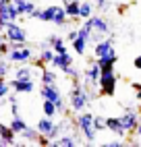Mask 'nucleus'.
<instances>
[{"instance_id":"36","label":"nucleus","mask_w":141,"mask_h":147,"mask_svg":"<svg viewBox=\"0 0 141 147\" xmlns=\"http://www.w3.org/2000/svg\"><path fill=\"white\" fill-rule=\"evenodd\" d=\"M94 6L98 8V11H106V8L110 6V0H98V2H96Z\"/></svg>"},{"instance_id":"23","label":"nucleus","mask_w":141,"mask_h":147,"mask_svg":"<svg viewBox=\"0 0 141 147\" xmlns=\"http://www.w3.org/2000/svg\"><path fill=\"white\" fill-rule=\"evenodd\" d=\"M73 50H75V54H79V56H83L85 54V50H87V40H83V37H75L73 40Z\"/></svg>"},{"instance_id":"32","label":"nucleus","mask_w":141,"mask_h":147,"mask_svg":"<svg viewBox=\"0 0 141 147\" xmlns=\"http://www.w3.org/2000/svg\"><path fill=\"white\" fill-rule=\"evenodd\" d=\"M8 93H11V83H6L4 79H0V100L8 97Z\"/></svg>"},{"instance_id":"21","label":"nucleus","mask_w":141,"mask_h":147,"mask_svg":"<svg viewBox=\"0 0 141 147\" xmlns=\"http://www.w3.org/2000/svg\"><path fill=\"white\" fill-rule=\"evenodd\" d=\"M54 50L52 48H42V52H39V56H37V60L42 62V64H52V60H54Z\"/></svg>"},{"instance_id":"25","label":"nucleus","mask_w":141,"mask_h":147,"mask_svg":"<svg viewBox=\"0 0 141 147\" xmlns=\"http://www.w3.org/2000/svg\"><path fill=\"white\" fill-rule=\"evenodd\" d=\"M79 4H81V2H68V4H62L68 19H79Z\"/></svg>"},{"instance_id":"15","label":"nucleus","mask_w":141,"mask_h":147,"mask_svg":"<svg viewBox=\"0 0 141 147\" xmlns=\"http://www.w3.org/2000/svg\"><path fill=\"white\" fill-rule=\"evenodd\" d=\"M54 118L52 116H44L42 120H37V126L35 129L39 131V135H46V137H50V133H52V129H54Z\"/></svg>"},{"instance_id":"2","label":"nucleus","mask_w":141,"mask_h":147,"mask_svg":"<svg viewBox=\"0 0 141 147\" xmlns=\"http://www.w3.org/2000/svg\"><path fill=\"white\" fill-rule=\"evenodd\" d=\"M89 93H87V87L79 83V79H75L73 83V89H70V95H68V106L70 110H73L75 114L79 112H85V108L89 106Z\"/></svg>"},{"instance_id":"8","label":"nucleus","mask_w":141,"mask_h":147,"mask_svg":"<svg viewBox=\"0 0 141 147\" xmlns=\"http://www.w3.org/2000/svg\"><path fill=\"white\" fill-rule=\"evenodd\" d=\"M100 75H102V66H100L98 60H96V62L89 64V68L83 73V77H85V85H87V87H96L98 81H100Z\"/></svg>"},{"instance_id":"28","label":"nucleus","mask_w":141,"mask_h":147,"mask_svg":"<svg viewBox=\"0 0 141 147\" xmlns=\"http://www.w3.org/2000/svg\"><path fill=\"white\" fill-rule=\"evenodd\" d=\"M64 131H66V122H64V120L56 122V124H54V129H52V133H50V139H58V137L62 135Z\"/></svg>"},{"instance_id":"20","label":"nucleus","mask_w":141,"mask_h":147,"mask_svg":"<svg viewBox=\"0 0 141 147\" xmlns=\"http://www.w3.org/2000/svg\"><path fill=\"white\" fill-rule=\"evenodd\" d=\"M8 126H11V129L15 131V135H21L23 131H25V126H27V122L21 118V116H13V120H11V124H8Z\"/></svg>"},{"instance_id":"47","label":"nucleus","mask_w":141,"mask_h":147,"mask_svg":"<svg viewBox=\"0 0 141 147\" xmlns=\"http://www.w3.org/2000/svg\"><path fill=\"white\" fill-rule=\"evenodd\" d=\"M0 60H2V52H0Z\"/></svg>"},{"instance_id":"9","label":"nucleus","mask_w":141,"mask_h":147,"mask_svg":"<svg viewBox=\"0 0 141 147\" xmlns=\"http://www.w3.org/2000/svg\"><path fill=\"white\" fill-rule=\"evenodd\" d=\"M73 64V56H70L68 52H62V54H54V60H52V66L56 68V71L60 73H64L68 71V66Z\"/></svg>"},{"instance_id":"11","label":"nucleus","mask_w":141,"mask_h":147,"mask_svg":"<svg viewBox=\"0 0 141 147\" xmlns=\"http://www.w3.org/2000/svg\"><path fill=\"white\" fill-rule=\"evenodd\" d=\"M110 52H114V40H112V37H104L102 42H98V44L94 46V56H96V58L106 56V54H110Z\"/></svg>"},{"instance_id":"4","label":"nucleus","mask_w":141,"mask_h":147,"mask_svg":"<svg viewBox=\"0 0 141 147\" xmlns=\"http://www.w3.org/2000/svg\"><path fill=\"white\" fill-rule=\"evenodd\" d=\"M98 87H100V93H102V95H114V91H116V75H114V66L102 68V75H100Z\"/></svg>"},{"instance_id":"39","label":"nucleus","mask_w":141,"mask_h":147,"mask_svg":"<svg viewBox=\"0 0 141 147\" xmlns=\"http://www.w3.org/2000/svg\"><path fill=\"white\" fill-rule=\"evenodd\" d=\"M77 35H79V31H77V29H70V31H68V35H66V40H68V42H73Z\"/></svg>"},{"instance_id":"7","label":"nucleus","mask_w":141,"mask_h":147,"mask_svg":"<svg viewBox=\"0 0 141 147\" xmlns=\"http://www.w3.org/2000/svg\"><path fill=\"white\" fill-rule=\"evenodd\" d=\"M120 118V124H123V129L127 131V135H133L135 129H137V124H139V114L135 110H131V108H127L125 114L123 116H118Z\"/></svg>"},{"instance_id":"27","label":"nucleus","mask_w":141,"mask_h":147,"mask_svg":"<svg viewBox=\"0 0 141 147\" xmlns=\"http://www.w3.org/2000/svg\"><path fill=\"white\" fill-rule=\"evenodd\" d=\"M42 110H44V116H52V118H54V114L58 112V110H56V104H54V102H50V100H44Z\"/></svg>"},{"instance_id":"24","label":"nucleus","mask_w":141,"mask_h":147,"mask_svg":"<svg viewBox=\"0 0 141 147\" xmlns=\"http://www.w3.org/2000/svg\"><path fill=\"white\" fill-rule=\"evenodd\" d=\"M21 137H23L25 141L33 143V141H37V139H39L42 135H39V131H37V129H29V126H25V131L21 133Z\"/></svg>"},{"instance_id":"49","label":"nucleus","mask_w":141,"mask_h":147,"mask_svg":"<svg viewBox=\"0 0 141 147\" xmlns=\"http://www.w3.org/2000/svg\"><path fill=\"white\" fill-rule=\"evenodd\" d=\"M139 110H141V106H139Z\"/></svg>"},{"instance_id":"16","label":"nucleus","mask_w":141,"mask_h":147,"mask_svg":"<svg viewBox=\"0 0 141 147\" xmlns=\"http://www.w3.org/2000/svg\"><path fill=\"white\" fill-rule=\"evenodd\" d=\"M52 145H54V147H77V145H79V141L75 139L73 135L62 133V135L58 137V139H54V141H52Z\"/></svg>"},{"instance_id":"42","label":"nucleus","mask_w":141,"mask_h":147,"mask_svg":"<svg viewBox=\"0 0 141 147\" xmlns=\"http://www.w3.org/2000/svg\"><path fill=\"white\" fill-rule=\"evenodd\" d=\"M120 145H123V141H110L108 143V147H120Z\"/></svg>"},{"instance_id":"10","label":"nucleus","mask_w":141,"mask_h":147,"mask_svg":"<svg viewBox=\"0 0 141 147\" xmlns=\"http://www.w3.org/2000/svg\"><path fill=\"white\" fill-rule=\"evenodd\" d=\"M11 89H15V93H31L35 89V83L33 79H13Z\"/></svg>"},{"instance_id":"46","label":"nucleus","mask_w":141,"mask_h":147,"mask_svg":"<svg viewBox=\"0 0 141 147\" xmlns=\"http://www.w3.org/2000/svg\"><path fill=\"white\" fill-rule=\"evenodd\" d=\"M2 42H4V37H2V35H0V44H2Z\"/></svg>"},{"instance_id":"29","label":"nucleus","mask_w":141,"mask_h":147,"mask_svg":"<svg viewBox=\"0 0 141 147\" xmlns=\"http://www.w3.org/2000/svg\"><path fill=\"white\" fill-rule=\"evenodd\" d=\"M52 50H54L56 54L68 52V50H66V44H64V40H62V37H58V35H56V40H54V44H52Z\"/></svg>"},{"instance_id":"41","label":"nucleus","mask_w":141,"mask_h":147,"mask_svg":"<svg viewBox=\"0 0 141 147\" xmlns=\"http://www.w3.org/2000/svg\"><path fill=\"white\" fill-rule=\"evenodd\" d=\"M133 66L137 68V71H141V56H137L135 60H133Z\"/></svg>"},{"instance_id":"5","label":"nucleus","mask_w":141,"mask_h":147,"mask_svg":"<svg viewBox=\"0 0 141 147\" xmlns=\"http://www.w3.org/2000/svg\"><path fill=\"white\" fill-rule=\"evenodd\" d=\"M6 58L13 64H27L33 58V54H31V48H27L23 44V46H11V52L6 54Z\"/></svg>"},{"instance_id":"14","label":"nucleus","mask_w":141,"mask_h":147,"mask_svg":"<svg viewBox=\"0 0 141 147\" xmlns=\"http://www.w3.org/2000/svg\"><path fill=\"white\" fill-rule=\"evenodd\" d=\"M0 139H2V145H17L15 131L8 124H2V122H0Z\"/></svg>"},{"instance_id":"45","label":"nucleus","mask_w":141,"mask_h":147,"mask_svg":"<svg viewBox=\"0 0 141 147\" xmlns=\"http://www.w3.org/2000/svg\"><path fill=\"white\" fill-rule=\"evenodd\" d=\"M68 2H79V0H62V4H68Z\"/></svg>"},{"instance_id":"35","label":"nucleus","mask_w":141,"mask_h":147,"mask_svg":"<svg viewBox=\"0 0 141 147\" xmlns=\"http://www.w3.org/2000/svg\"><path fill=\"white\" fill-rule=\"evenodd\" d=\"M54 104H56V110H58V112H62V114L66 112V104H64V97H62V95H60Z\"/></svg>"},{"instance_id":"50","label":"nucleus","mask_w":141,"mask_h":147,"mask_svg":"<svg viewBox=\"0 0 141 147\" xmlns=\"http://www.w3.org/2000/svg\"><path fill=\"white\" fill-rule=\"evenodd\" d=\"M139 145H141V141H139Z\"/></svg>"},{"instance_id":"48","label":"nucleus","mask_w":141,"mask_h":147,"mask_svg":"<svg viewBox=\"0 0 141 147\" xmlns=\"http://www.w3.org/2000/svg\"><path fill=\"white\" fill-rule=\"evenodd\" d=\"M0 147H2V139H0Z\"/></svg>"},{"instance_id":"13","label":"nucleus","mask_w":141,"mask_h":147,"mask_svg":"<svg viewBox=\"0 0 141 147\" xmlns=\"http://www.w3.org/2000/svg\"><path fill=\"white\" fill-rule=\"evenodd\" d=\"M13 2H15V6H17L19 15H23V17H31V13L37 8L31 0H13Z\"/></svg>"},{"instance_id":"17","label":"nucleus","mask_w":141,"mask_h":147,"mask_svg":"<svg viewBox=\"0 0 141 147\" xmlns=\"http://www.w3.org/2000/svg\"><path fill=\"white\" fill-rule=\"evenodd\" d=\"M106 129H108V131H112V133H116V135H120V137H125V135H127V131L123 129V124H120V118H114V116L106 118Z\"/></svg>"},{"instance_id":"30","label":"nucleus","mask_w":141,"mask_h":147,"mask_svg":"<svg viewBox=\"0 0 141 147\" xmlns=\"http://www.w3.org/2000/svg\"><path fill=\"white\" fill-rule=\"evenodd\" d=\"M48 83H56V73L44 68L42 71V85H48Z\"/></svg>"},{"instance_id":"12","label":"nucleus","mask_w":141,"mask_h":147,"mask_svg":"<svg viewBox=\"0 0 141 147\" xmlns=\"http://www.w3.org/2000/svg\"><path fill=\"white\" fill-rule=\"evenodd\" d=\"M39 95L44 97V100H50V102H56L60 95V89L56 87V83H48V85H42V89H39Z\"/></svg>"},{"instance_id":"43","label":"nucleus","mask_w":141,"mask_h":147,"mask_svg":"<svg viewBox=\"0 0 141 147\" xmlns=\"http://www.w3.org/2000/svg\"><path fill=\"white\" fill-rule=\"evenodd\" d=\"M6 25H8V23L4 21V19H0V33H2V31H4V29H6Z\"/></svg>"},{"instance_id":"31","label":"nucleus","mask_w":141,"mask_h":147,"mask_svg":"<svg viewBox=\"0 0 141 147\" xmlns=\"http://www.w3.org/2000/svg\"><path fill=\"white\" fill-rule=\"evenodd\" d=\"M11 64H13V62L8 60V58H6V60H4V58L0 60V79H4V77L11 73Z\"/></svg>"},{"instance_id":"38","label":"nucleus","mask_w":141,"mask_h":147,"mask_svg":"<svg viewBox=\"0 0 141 147\" xmlns=\"http://www.w3.org/2000/svg\"><path fill=\"white\" fill-rule=\"evenodd\" d=\"M11 112H13V116H17V114H19V102H17V100H13V102H11Z\"/></svg>"},{"instance_id":"40","label":"nucleus","mask_w":141,"mask_h":147,"mask_svg":"<svg viewBox=\"0 0 141 147\" xmlns=\"http://www.w3.org/2000/svg\"><path fill=\"white\" fill-rule=\"evenodd\" d=\"M131 87H133V89H135V93H137V97H139V100H141V83H133V85H131Z\"/></svg>"},{"instance_id":"1","label":"nucleus","mask_w":141,"mask_h":147,"mask_svg":"<svg viewBox=\"0 0 141 147\" xmlns=\"http://www.w3.org/2000/svg\"><path fill=\"white\" fill-rule=\"evenodd\" d=\"M85 23L89 25V40L87 44H98V42H102L104 37H108L110 33V25L104 17H100V15H92L89 19H85Z\"/></svg>"},{"instance_id":"22","label":"nucleus","mask_w":141,"mask_h":147,"mask_svg":"<svg viewBox=\"0 0 141 147\" xmlns=\"http://www.w3.org/2000/svg\"><path fill=\"white\" fill-rule=\"evenodd\" d=\"M94 4L92 2H87V0H85V2H81V4H79V17H81V19H89V17H92L94 15Z\"/></svg>"},{"instance_id":"3","label":"nucleus","mask_w":141,"mask_h":147,"mask_svg":"<svg viewBox=\"0 0 141 147\" xmlns=\"http://www.w3.org/2000/svg\"><path fill=\"white\" fill-rule=\"evenodd\" d=\"M77 129L81 131V135L85 137L87 143H96L98 131H96V126H94V114H89V112H79V114H77Z\"/></svg>"},{"instance_id":"33","label":"nucleus","mask_w":141,"mask_h":147,"mask_svg":"<svg viewBox=\"0 0 141 147\" xmlns=\"http://www.w3.org/2000/svg\"><path fill=\"white\" fill-rule=\"evenodd\" d=\"M94 126H96V131H104L106 129V118H102V116H94Z\"/></svg>"},{"instance_id":"19","label":"nucleus","mask_w":141,"mask_h":147,"mask_svg":"<svg viewBox=\"0 0 141 147\" xmlns=\"http://www.w3.org/2000/svg\"><path fill=\"white\" fill-rule=\"evenodd\" d=\"M66 11H64V6H56V11H54V17H52V23L58 25V27H64L66 25Z\"/></svg>"},{"instance_id":"44","label":"nucleus","mask_w":141,"mask_h":147,"mask_svg":"<svg viewBox=\"0 0 141 147\" xmlns=\"http://www.w3.org/2000/svg\"><path fill=\"white\" fill-rule=\"evenodd\" d=\"M135 135H137V137H141V122L137 124V129H135Z\"/></svg>"},{"instance_id":"34","label":"nucleus","mask_w":141,"mask_h":147,"mask_svg":"<svg viewBox=\"0 0 141 147\" xmlns=\"http://www.w3.org/2000/svg\"><path fill=\"white\" fill-rule=\"evenodd\" d=\"M66 75L75 81V79H79V77H81V71H77V68H75L73 64H70V66H68V71H66Z\"/></svg>"},{"instance_id":"18","label":"nucleus","mask_w":141,"mask_h":147,"mask_svg":"<svg viewBox=\"0 0 141 147\" xmlns=\"http://www.w3.org/2000/svg\"><path fill=\"white\" fill-rule=\"evenodd\" d=\"M96 60H98V64L102 66V68H110V66H114V64H116L118 56H116V52H110V54H106V56L96 58Z\"/></svg>"},{"instance_id":"37","label":"nucleus","mask_w":141,"mask_h":147,"mask_svg":"<svg viewBox=\"0 0 141 147\" xmlns=\"http://www.w3.org/2000/svg\"><path fill=\"white\" fill-rule=\"evenodd\" d=\"M0 52H2V56H6L8 52H11V42H2V44H0Z\"/></svg>"},{"instance_id":"6","label":"nucleus","mask_w":141,"mask_h":147,"mask_svg":"<svg viewBox=\"0 0 141 147\" xmlns=\"http://www.w3.org/2000/svg\"><path fill=\"white\" fill-rule=\"evenodd\" d=\"M4 40L6 42H11V44H25L27 42V31L19 25L17 21H13V23H8L6 25V29H4Z\"/></svg>"},{"instance_id":"26","label":"nucleus","mask_w":141,"mask_h":147,"mask_svg":"<svg viewBox=\"0 0 141 147\" xmlns=\"http://www.w3.org/2000/svg\"><path fill=\"white\" fill-rule=\"evenodd\" d=\"M13 79H33V71L29 66H19L17 71H15Z\"/></svg>"}]
</instances>
